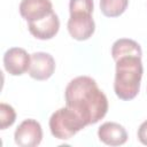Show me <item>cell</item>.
Masks as SVG:
<instances>
[{"mask_svg":"<svg viewBox=\"0 0 147 147\" xmlns=\"http://www.w3.org/2000/svg\"><path fill=\"white\" fill-rule=\"evenodd\" d=\"M65 106L74 110L87 125L101 121L108 111L106 94L88 76H78L69 82L64 91Z\"/></svg>","mask_w":147,"mask_h":147,"instance_id":"6da1fadb","label":"cell"},{"mask_svg":"<svg viewBox=\"0 0 147 147\" xmlns=\"http://www.w3.org/2000/svg\"><path fill=\"white\" fill-rule=\"evenodd\" d=\"M142 54L129 53L122 54L114 59L116 63V74L114 91L117 98L123 101L134 99L140 91L142 78Z\"/></svg>","mask_w":147,"mask_h":147,"instance_id":"7a4b0ae2","label":"cell"},{"mask_svg":"<svg viewBox=\"0 0 147 147\" xmlns=\"http://www.w3.org/2000/svg\"><path fill=\"white\" fill-rule=\"evenodd\" d=\"M94 9L93 0H70L68 31L70 36L79 41L90 39L95 31V23L92 17Z\"/></svg>","mask_w":147,"mask_h":147,"instance_id":"3957f363","label":"cell"},{"mask_svg":"<svg viewBox=\"0 0 147 147\" xmlns=\"http://www.w3.org/2000/svg\"><path fill=\"white\" fill-rule=\"evenodd\" d=\"M86 126L84 121L70 108L62 107L54 111L49 118V130L54 138L68 140Z\"/></svg>","mask_w":147,"mask_h":147,"instance_id":"277c9868","label":"cell"},{"mask_svg":"<svg viewBox=\"0 0 147 147\" xmlns=\"http://www.w3.org/2000/svg\"><path fill=\"white\" fill-rule=\"evenodd\" d=\"M15 144L20 147H36L42 140V129L39 122L24 119L14 132Z\"/></svg>","mask_w":147,"mask_h":147,"instance_id":"5b68a950","label":"cell"},{"mask_svg":"<svg viewBox=\"0 0 147 147\" xmlns=\"http://www.w3.org/2000/svg\"><path fill=\"white\" fill-rule=\"evenodd\" d=\"M31 63V55L24 48L11 47L3 54V67L11 76H21L29 71Z\"/></svg>","mask_w":147,"mask_h":147,"instance_id":"8992f818","label":"cell"},{"mask_svg":"<svg viewBox=\"0 0 147 147\" xmlns=\"http://www.w3.org/2000/svg\"><path fill=\"white\" fill-rule=\"evenodd\" d=\"M55 71V61L49 53L36 52L31 54V63L29 75L36 80H46L52 77Z\"/></svg>","mask_w":147,"mask_h":147,"instance_id":"52a82bcc","label":"cell"},{"mask_svg":"<svg viewBox=\"0 0 147 147\" xmlns=\"http://www.w3.org/2000/svg\"><path fill=\"white\" fill-rule=\"evenodd\" d=\"M28 29L30 33L40 40H48L55 37L60 29V20L59 16L53 11L46 17L28 23Z\"/></svg>","mask_w":147,"mask_h":147,"instance_id":"ba28073f","label":"cell"},{"mask_svg":"<svg viewBox=\"0 0 147 147\" xmlns=\"http://www.w3.org/2000/svg\"><path fill=\"white\" fill-rule=\"evenodd\" d=\"M53 11L51 0H22L20 3V14L28 23L39 21Z\"/></svg>","mask_w":147,"mask_h":147,"instance_id":"9c48e42d","label":"cell"},{"mask_svg":"<svg viewBox=\"0 0 147 147\" xmlns=\"http://www.w3.org/2000/svg\"><path fill=\"white\" fill-rule=\"evenodd\" d=\"M98 138L108 146H121L127 141V132L123 125L115 122H106L98 130Z\"/></svg>","mask_w":147,"mask_h":147,"instance_id":"30bf717a","label":"cell"},{"mask_svg":"<svg viewBox=\"0 0 147 147\" xmlns=\"http://www.w3.org/2000/svg\"><path fill=\"white\" fill-rule=\"evenodd\" d=\"M129 0H100V10L106 17L121 16L127 8Z\"/></svg>","mask_w":147,"mask_h":147,"instance_id":"8fae6325","label":"cell"},{"mask_svg":"<svg viewBox=\"0 0 147 147\" xmlns=\"http://www.w3.org/2000/svg\"><path fill=\"white\" fill-rule=\"evenodd\" d=\"M16 113L15 109L7 103H0V129L6 130L7 127L11 126L15 123Z\"/></svg>","mask_w":147,"mask_h":147,"instance_id":"7c38bea8","label":"cell"},{"mask_svg":"<svg viewBox=\"0 0 147 147\" xmlns=\"http://www.w3.org/2000/svg\"><path fill=\"white\" fill-rule=\"evenodd\" d=\"M137 136H138L139 141H140L142 145L147 146V121H145V122H142V123L140 124V126H139V129H138Z\"/></svg>","mask_w":147,"mask_h":147,"instance_id":"4fadbf2b","label":"cell"}]
</instances>
